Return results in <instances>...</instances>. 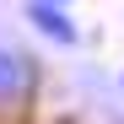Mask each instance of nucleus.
I'll list each match as a JSON object with an SVG mask.
<instances>
[{"instance_id": "nucleus-4", "label": "nucleus", "mask_w": 124, "mask_h": 124, "mask_svg": "<svg viewBox=\"0 0 124 124\" xmlns=\"http://www.w3.org/2000/svg\"><path fill=\"white\" fill-rule=\"evenodd\" d=\"M65 6H70V0H65Z\"/></svg>"}, {"instance_id": "nucleus-3", "label": "nucleus", "mask_w": 124, "mask_h": 124, "mask_svg": "<svg viewBox=\"0 0 124 124\" xmlns=\"http://www.w3.org/2000/svg\"><path fill=\"white\" fill-rule=\"evenodd\" d=\"M119 86H124V76H119Z\"/></svg>"}, {"instance_id": "nucleus-2", "label": "nucleus", "mask_w": 124, "mask_h": 124, "mask_svg": "<svg viewBox=\"0 0 124 124\" xmlns=\"http://www.w3.org/2000/svg\"><path fill=\"white\" fill-rule=\"evenodd\" d=\"M27 22L43 38H54L59 49H76L81 43V27L70 22V6H65V0H27Z\"/></svg>"}, {"instance_id": "nucleus-1", "label": "nucleus", "mask_w": 124, "mask_h": 124, "mask_svg": "<svg viewBox=\"0 0 124 124\" xmlns=\"http://www.w3.org/2000/svg\"><path fill=\"white\" fill-rule=\"evenodd\" d=\"M32 86H38V65L27 54H16V49L0 43V113L22 108V102L32 97Z\"/></svg>"}]
</instances>
